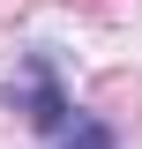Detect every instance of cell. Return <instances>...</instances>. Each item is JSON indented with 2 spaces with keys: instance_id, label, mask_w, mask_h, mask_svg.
Instances as JSON below:
<instances>
[{
  "instance_id": "obj_2",
  "label": "cell",
  "mask_w": 142,
  "mask_h": 149,
  "mask_svg": "<svg viewBox=\"0 0 142 149\" xmlns=\"http://www.w3.org/2000/svg\"><path fill=\"white\" fill-rule=\"evenodd\" d=\"M53 149H120V127H105L97 112L75 104V112H67V127L53 134Z\"/></svg>"
},
{
  "instance_id": "obj_1",
  "label": "cell",
  "mask_w": 142,
  "mask_h": 149,
  "mask_svg": "<svg viewBox=\"0 0 142 149\" xmlns=\"http://www.w3.org/2000/svg\"><path fill=\"white\" fill-rule=\"evenodd\" d=\"M8 112H22V127H30L37 142H53V134L67 127L75 97H67V74H60L53 45H30V52L15 60V74H8Z\"/></svg>"
}]
</instances>
